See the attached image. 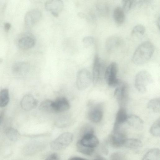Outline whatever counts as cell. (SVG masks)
I'll list each match as a JSON object with an SVG mask.
<instances>
[{
	"label": "cell",
	"mask_w": 160,
	"mask_h": 160,
	"mask_svg": "<svg viewBox=\"0 0 160 160\" xmlns=\"http://www.w3.org/2000/svg\"><path fill=\"white\" fill-rule=\"evenodd\" d=\"M123 146L128 148L135 149L141 147L142 143L140 140L136 139H126Z\"/></svg>",
	"instance_id": "24"
},
{
	"label": "cell",
	"mask_w": 160,
	"mask_h": 160,
	"mask_svg": "<svg viewBox=\"0 0 160 160\" xmlns=\"http://www.w3.org/2000/svg\"><path fill=\"white\" fill-rule=\"evenodd\" d=\"M92 81V76L89 71L82 69L78 72L76 80L77 88L79 90H83L88 88Z\"/></svg>",
	"instance_id": "5"
},
{
	"label": "cell",
	"mask_w": 160,
	"mask_h": 160,
	"mask_svg": "<svg viewBox=\"0 0 160 160\" xmlns=\"http://www.w3.org/2000/svg\"><path fill=\"white\" fill-rule=\"evenodd\" d=\"M94 130L93 128L90 126L86 125L82 127L80 131L81 137L90 133H93Z\"/></svg>",
	"instance_id": "31"
},
{
	"label": "cell",
	"mask_w": 160,
	"mask_h": 160,
	"mask_svg": "<svg viewBox=\"0 0 160 160\" xmlns=\"http://www.w3.org/2000/svg\"><path fill=\"white\" fill-rule=\"evenodd\" d=\"M104 68V63L99 57L96 55L93 64L92 81L93 83L97 84L101 79Z\"/></svg>",
	"instance_id": "6"
},
{
	"label": "cell",
	"mask_w": 160,
	"mask_h": 160,
	"mask_svg": "<svg viewBox=\"0 0 160 160\" xmlns=\"http://www.w3.org/2000/svg\"><path fill=\"white\" fill-rule=\"evenodd\" d=\"M72 139L73 135L71 133L68 132L63 133L51 142L50 147L55 150L63 149L70 144Z\"/></svg>",
	"instance_id": "3"
},
{
	"label": "cell",
	"mask_w": 160,
	"mask_h": 160,
	"mask_svg": "<svg viewBox=\"0 0 160 160\" xmlns=\"http://www.w3.org/2000/svg\"><path fill=\"white\" fill-rule=\"evenodd\" d=\"M101 160L97 159H95V160Z\"/></svg>",
	"instance_id": "40"
},
{
	"label": "cell",
	"mask_w": 160,
	"mask_h": 160,
	"mask_svg": "<svg viewBox=\"0 0 160 160\" xmlns=\"http://www.w3.org/2000/svg\"><path fill=\"white\" fill-rule=\"evenodd\" d=\"M46 9L54 17H57L62 10L64 4L60 0H50L47 1L45 5Z\"/></svg>",
	"instance_id": "10"
},
{
	"label": "cell",
	"mask_w": 160,
	"mask_h": 160,
	"mask_svg": "<svg viewBox=\"0 0 160 160\" xmlns=\"http://www.w3.org/2000/svg\"><path fill=\"white\" fill-rule=\"evenodd\" d=\"M103 116L102 107L101 104L97 103L92 105L88 113L89 120L94 123L100 122Z\"/></svg>",
	"instance_id": "8"
},
{
	"label": "cell",
	"mask_w": 160,
	"mask_h": 160,
	"mask_svg": "<svg viewBox=\"0 0 160 160\" xmlns=\"http://www.w3.org/2000/svg\"><path fill=\"white\" fill-rule=\"evenodd\" d=\"M135 1L133 0H122V3L123 10L126 12L129 10L132 7L135 6Z\"/></svg>",
	"instance_id": "32"
},
{
	"label": "cell",
	"mask_w": 160,
	"mask_h": 160,
	"mask_svg": "<svg viewBox=\"0 0 160 160\" xmlns=\"http://www.w3.org/2000/svg\"><path fill=\"white\" fill-rule=\"evenodd\" d=\"M29 69L28 64L23 62H19L15 63L12 67L13 73L16 75H22L27 72Z\"/></svg>",
	"instance_id": "18"
},
{
	"label": "cell",
	"mask_w": 160,
	"mask_h": 160,
	"mask_svg": "<svg viewBox=\"0 0 160 160\" xmlns=\"http://www.w3.org/2000/svg\"><path fill=\"white\" fill-rule=\"evenodd\" d=\"M38 105V101L30 94H27L23 96L20 102L22 109L27 111L35 108Z\"/></svg>",
	"instance_id": "12"
},
{
	"label": "cell",
	"mask_w": 160,
	"mask_h": 160,
	"mask_svg": "<svg viewBox=\"0 0 160 160\" xmlns=\"http://www.w3.org/2000/svg\"><path fill=\"white\" fill-rule=\"evenodd\" d=\"M150 132L153 136L159 137L160 135V120L157 119L151 126Z\"/></svg>",
	"instance_id": "28"
},
{
	"label": "cell",
	"mask_w": 160,
	"mask_h": 160,
	"mask_svg": "<svg viewBox=\"0 0 160 160\" xmlns=\"http://www.w3.org/2000/svg\"><path fill=\"white\" fill-rule=\"evenodd\" d=\"M79 141L83 146L92 148L96 147L99 144L98 139L93 133L89 134L83 136Z\"/></svg>",
	"instance_id": "14"
},
{
	"label": "cell",
	"mask_w": 160,
	"mask_h": 160,
	"mask_svg": "<svg viewBox=\"0 0 160 160\" xmlns=\"http://www.w3.org/2000/svg\"><path fill=\"white\" fill-rule=\"evenodd\" d=\"M124 130L113 131L110 137V144L113 147H119L123 145L126 139Z\"/></svg>",
	"instance_id": "11"
},
{
	"label": "cell",
	"mask_w": 160,
	"mask_h": 160,
	"mask_svg": "<svg viewBox=\"0 0 160 160\" xmlns=\"http://www.w3.org/2000/svg\"><path fill=\"white\" fill-rule=\"evenodd\" d=\"M9 92L8 89L4 88L0 91V107H6L9 101Z\"/></svg>",
	"instance_id": "25"
},
{
	"label": "cell",
	"mask_w": 160,
	"mask_h": 160,
	"mask_svg": "<svg viewBox=\"0 0 160 160\" xmlns=\"http://www.w3.org/2000/svg\"><path fill=\"white\" fill-rule=\"evenodd\" d=\"M126 122L132 127L138 130L142 129L144 126V122L142 119L135 115L128 116Z\"/></svg>",
	"instance_id": "16"
},
{
	"label": "cell",
	"mask_w": 160,
	"mask_h": 160,
	"mask_svg": "<svg viewBox=\"0 0 160 160\" xmlns=\"http://www.w3.org/2000/svg\"><path fill=\"white\" fill-rule=\"evenodd\" d=\"M7 137L11 140L15 141L19 137V133L15 129L11 128L8 129L6 132Z\"/></svg>",
	"instance_id": "30"
},
{
	"label": "cell",
	"mask_w": 160,
	"mask_h": 160,
	"mask_svg": "<svg viewBox=\"0 0 160 160\" xmlns=\"http://www.w3.org/2000/svg\"><path fill=\"white\" fill-rule=\"evenodd\" d=\"M2 59L0 58V64L2 62Z\"/></svg>",
	"instance_id": "39"
},
{
	"label": "cell",
	"mask_w": 160,
	"mask_h": 160,
	"mask_svg": "<svg viewBox=\"0 0 160 160\" xmlns=\"http://www.w3.org/2000/svg\"><path fill=\"white\" fill-rule=\"evenodd\" d=\"M145 29L144 27L142 25L138 24L135 26L132 31V34L139 33L143 35L145 32Z\"/></svg>",
	"instance_id": "33"
},
{
	"label": "cell",
	"mask_w": 160,
	"mask_h": 160,
	"mask_svg": "<svg viewBox=\"0 0 160 160\" xmlns=\"http://www.w3.org/2000/svg\"><path fill=\"white\" fill-rule=\"evenodd\" d=\"M39 109L41 111L50 113H56L54 102L47 99L42 101L39 107Z\"/></svg>",
	"instance_id": "19"
},
{
	"label": "cell",
	"mask_w": 160,
	"mask_h": 160,
	"mask_svg": "<svg viewBox=\"0 0 160 160\" xmlns=\"http://www.w3.org/2000/svg\"><path fill=\"white\" fill-rule=\"evenodd\" d=\"M127 117L125 109L124 108L121 107L117 113L115 123L122 125L126 122Z\"/></svg>",
	"instance_id": "23"
},
{
	"label": "cell",
	"mask_w": 160,
	"mask_h": 160,
	"mask_svg": "<svg viewBox=\"0 0 160 160\" xmlns=\"http://www.w3.org/2000/svg\"><path fill=\"white\" fill-rule=\"evenodd\" d=\"M54 103L56 113L67 111L70 108L68 100L64 97L58 98L54 102Z\"/></svg>",
	"instance_id": "15"
},
{
	"label": "cell",
	"mask_w": 160,
	"mask_h": 160,
	"mask_svg": "<svg viewBox=\"0 0 160 160\" xmlns=\"http://www.w3.org/2000/svg\"><path fill=\"white\" fill-rule=\"evenodd\" d=\"M43 145L41 142H33L28 143L24 148L23 152L26 155H32L41 150Z\"/></svg>",
	"instance_id": "17"
},
{
	"label": "cell",
	"mask_w": 160,
	"mask_h": 160,
	"mask_svg": "<svg viewBox=\"0 0 160 160\" xmlns=\"http://www.w3.org/2000/svg\"><path fill=\"white\" fill-rule=\"evenodd\" d=\"M154 51V46L149 41L140 44L134 52L132 57L133 63L137 65L144 64L152 57Z\"/></svg>",
	"instance_id": "1"
},
{
	"label": "cell",
	"mask_w": 160,
	"mask_h": 160,
	"mask_svg": "<svg viewBox=\"0 0 160 160\" xmlns=\"http://www.w3.org/2000/svg\"><path fill=\"white\" fill-rule=\"evenodd\" d=\"M77 150L79 152L86 155H90L94 152V148L86 147L82 145L78 141L76 144Z\"/></svg>",
	"instance_id": "29"
},
{
	"label": "cell",
	"mask_w": 160,
	"mask_h": 160,
	"mask_svg": "<svg viewBox=\"0 0 160 160\" xmlns=\"http://www.w3.org/2000/svg\"><path fill=\"white\" fill-rule=\"evenodd\" d=\"M152 82L153 79L150 73L146 70H142L136 75L135 85L139 92L144 93L146 91L147 86Z\"/></svg>",
	"instance_id": "2"
},
{
	"label": "cell",
	"mask_w": 160,
	"mask_h": 160,
	"mask_svg": "<svg viewBox=\"0 0 160 160\" xmlns=\"http://www.w3.org/2000/svg\"><path fill=\"white\" fill-rule=\"evenodd\" d=\"M121 42L120 38L117 36H112L107 39L105 47L108 51L111 50L119 46Z\"/></svg>",
	"instance_id": "20"
},
{
	"label": "cell",
	"mask_w": 160,
	"mask_h": 160,
	"mask_svg": "<svg viewBox=\"0 0 160 160\" xmlns=\"http://www.w3.org/2000/svg\"><path fill=\"white\" fill-rule=\"evenodd\" d=\"M0 119H1V116L0 115Z\"/></svg>",
	"instance_id": "41"
},
{
	"label": "cell",
	"mask_w": 160,
	"mask_h": 160,
	"mask_svg": "<svg viewBox=\"0 0 160 160\" xmlns=\"http://www.w3.org/2000/svg\"><path fill=\"white\" fill-rule=\"evenodd\" d=\"M128 89L126 84L120 82L114 91V97L119 105L122 106L121 107H122L127 102L128 98Z\"/></svg>",
	"instance_id": "7"
},
{
	"label": "cell",
	"mask_w": 160,
	"mask_h": 160,
	"mask_svg": "<svg viewBox=\"0 0 160 160\" xmlns=\"http://www.w3.org/2000/svg\"><path fill=\"white\" fill-rule=\"evenodd\" d=\"M69 160H86L85 159L82 158L78 157H74L70 158Z\"/></svg>",
	"instance_id": "37"
},
{
	"label": "cell",
	"mask_w": 160,
	"mask_h": 160,
	"mask_svg": "<svg viewBox=\"0 0 160 160\" xmlns=\"http://www.w3.org/2000/svg\"><path fill=\"white\" fill-rule=\"evenodd\" d=\"M71 123V118L68 116H62L58 118L55 121V125L59 128H64Z\"/></svg>",
	"instance_id": "27"
},
{
	"label": "cell",
	"mask_w": 160,
	"mask_h": 160,
	"mask_svg": "<svg viewBox=\"0 0 160 160\" xmlns=\"http://www.w3.org/2000/svg\"><path fill=\"white\" fill-rule=\"evenodd\" d=\"M160 151L158 148L149 150L144 155L142 160H160Z\"/></svg>",
	"instance_id": "22"
},
{
	"label": "cell",
	"mask_w": 160,
	"mask_h": 160,
	"mask_svg": "<svg viewBox=\"0 0 160 160\" xmlns=\"http://www.w3.org/2000/svg\"><path fill=\"white\" fill-rule=\"evenodd\" d=\"M160 19L159 18L158 19V21H157V24L158 25V27L159 28V23H160Z\"/></svg>",
	"instance_id": "38"
},
{
	"label": "cell",
	"mask_w": 160,
	"mask_h": 160,
	"mask_svg": "<svg viewBox=\"0 0 160 160\" xmlns=\"http://www.w3.org/2000/svg\"><path fill=\"white\" fill-rule=\"evenodd\" d=\"M11 28V25L9 22H6L4 24V28L5 31L8 32Z\"/></svg>",
	"instance_id": "36"
},
{
	"label": "cell",
	"mask_w": 160,
	"mask_h": 160,
	"mask_svg": "<svg viewBox=\"0 0 160 160\" xmlns=\"http://www.w3.org/2000/svg\"><path fill=\"white\" fill-rule=\"evenodd\" d=\"M118 70L117 64L112 62L107 67L105 70V79L107 83L111 87L117 86L120 82L117 78Z\"/></svg>",
	"instance_id": "4"
},
{
	"label": "cell",
	"mask_w": 160,
	"mask_h": 160,
	"mask_svg": "<svg viewBox=\"0 0 160 160\" xmlns=\"http://www.w3.org/2000/svg\"><path fill=\"white\" fill-rule=\"evenodd\" d=\"M36 40L33 36L29 34L24 35L20 38L18 41V48L22 50H27L33 47Z\"/></svg>",
	"instance_id": "13"
},
{
	"label": "cell",
	"mask_w": 160,
	"mask_h": 160,
	"mask_svg": "<svg viewBox=\"0 0 160 160\" xmlns=\"http://www.w3.org/2000/svg\"><path fill=\"white\" fill-rule=\"evenodd\" d=\"M46 160H60L58 155L56 153H52L46 158Z\"/></svg>",
	"instance_id": "35"
},
{
	"label": "cell",
	"mask_w": 160,
	"mask_h": 160,
	"mask_svg": "<svg viewBox=\"0 0 160 160\" xmlns=\"http://www.w3.org/2000/svg\"><path fill=\"white\" fill-rule=\"evenodd\" d=\"M82 41L84 46L85 47H87L94 43V39L92 36H87L83 38Z\"/></svg>",
	"instance_id": "34"
},
{
	"label": "cell",
	"mask_w": 160,
	"mask_h": 160,
	"mask_svg": "<svg viewBox=\"0 0 160 160\" xmlns=\"http://www.w3.org/2000/svg\"><path fill=\"white\" fill-rule=\"evenodd\" d=\"M113 17L117 24L118 25L122 24L125 19L124 11L120 7L116 8L113 11Z\"/></svg>",
	"instance_id": "21"
},
{
	"label": "cell",
	"mask_w": 160,
	"mask_h": 160,
	"mask_svg": "<svg viewBox=\"0 0 160 160\" xmlns=\"http://www.w3.org/2000/svg\"><path fill=\"white\" fill-rule=\"evenodd\" d=\"M147 108L156 113L160 111V99L156 98L150 100L147 104Z\"/></svg>",
	"instance_id": "26"
},
{
	"label": "cell",
	"mask_w": 160,
	"mask_h": 160,
	"mask_svg": "<svg viewBox=\"0 0 160 160\" xmlns=\"http://www.w3.org/2000/svg\"><path fill=\"white\" fill-rule=\"evenodd\" d=\"M41 17V12L38 10L32 9L28 11L25 16V25L28 27L33 26L40 21Z\"/></svg>",
	"instance_id": "9"
}]
</instances>
